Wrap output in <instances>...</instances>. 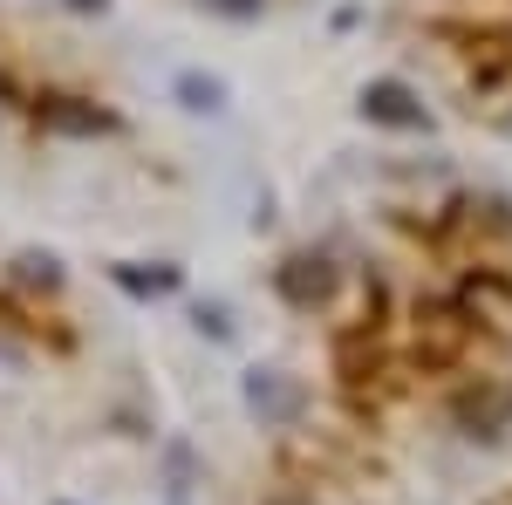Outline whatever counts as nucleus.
<instances>
[{"mask_svg": "<svg viewBox=\"0 0 512 505\" xmlns=\"http://www.w3.org/2000/svg\"><path fill=\"white\" fill-rule=\"evenodd\" d=\"M478 212V198L451 205L444 226H424V246H403L396 273L362 267L335 314L328 369L362 430L499 369L512 349V260Z\"/></svg>", "mask_w": 512, "mask_h": 505, "instance_id": "obj_1", "label": "nucleus"}, {"mask_svg": "<svg viewBox=\"0 0 512 505\" xmlns=\"http://www.w3.org/2000/svg\"><path fill=\"white\" fill-rule=\"evenodd\" d=\"M417 41L472 110L512 117V0H417Z\"/></svg>", "mask_w": 512, "mask_h": 505, "instance_id": "obj_2", "label": "nucleus"}]
</instances>
